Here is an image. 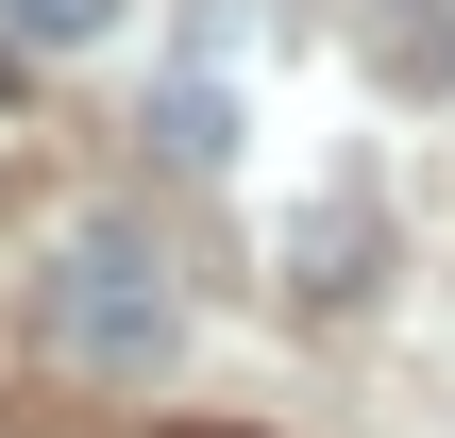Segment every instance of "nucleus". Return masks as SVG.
<instances>
[{"mask_svg":"<svg viewBox=\"0 0 455 438\" xmlns=\"http://www.w3.org/2000/svg\"><path fill=\"white\" fill-rule=\"evenodd\" d=\"M118 17H135V0H0L17 51H84V34H118Z\"/></svg>","mask_w":455,"mask_h":438,"instance_id":"7ed1b4c3","label":"nucleus"},{"mask_svg":"<svg viewBox=\"0 0 455 438\" xmlns=\"http://www.w3.org/2000/svg\"><path fill=\"white\" fill-rule=\"evenodd\" d=\"M34 321H51V354H68V371H101V388H152V371H169V338H186V304H169L152 236H118V219H84V236L51 253Z\"/></svg>","mask_w":455,"mask_h":438,"instance_id":"f257e3e1","label":"nucleus"},{"mask_svg":"<svg viewBox=\"0 0 455 438\" xmlns=\"http://www.w3.org/2000/svg\"><path fill=\"white\" fill-rule=\"evenodd\" d=\"M152 135H169V169H220V152H236V101H220V84H169Z\"/></svg>","mask_w":455,"mask_h":438,"instance_id":"f03ea898","label":"nucleus"}]
</instances>
